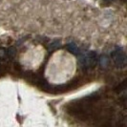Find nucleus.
Masks as SVG:
<instances>
[{
	"mask_svg": "<svg viewBox=\"0 0 127 127\" xmlns=\"http://www.w3.org/2000/svg\"><path fill=\"white\" fill-rule=\"evenodd\" d=\"M77 69L76 57L65 50H58L53 53L45 68V78L47 81L61 85L70 81L75 76Z\"/></svg>",
	"mask_w": 127,
	"mask_h": 127,
	"instance_id": "1",
	"label": "nucleus"
},
{
	"mask_svg": "<svg viewBox=\"0 0 127 127\" xmlns=\"http://www.w3.org/2000/svg\"><path fill=\"white\" fill-rule=\"evenodd\" d=\"M44 47L39 44H30L20 53L19 61L27 70H36L44 61Z\"/></svg>",
	"mask_w": 127,
	"mask_h": 127,
	"instance_id": "2",
	"label": "nucleus"
}]
</instances>
